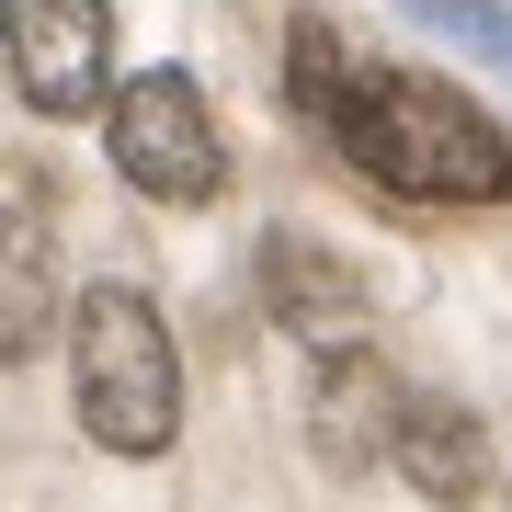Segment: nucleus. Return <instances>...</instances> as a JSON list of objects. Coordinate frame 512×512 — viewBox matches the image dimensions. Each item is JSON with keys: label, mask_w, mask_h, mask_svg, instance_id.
Masks as SVG:
<instances>
[{"label": "nucleus", "mask_w": 512, "mask_h": 512, "mask_svg": "<svg viewBox=\"0 0 512 512\" xmlns=\"http://www.w3.org/2000/svg\"><path fill=\"white\" fill-rule=\"evenodd\" d=\"M69 330V410L103 456H171L183 433V353L171 319L148 308V285H80Z\"/></svg>", "instance_id": "2"}, {"label": "nucleus", "mask_w": 512, "mask_h": 512, "mask_svg": "<svg viewBox=\"0 0 512 512\" xmlns=\"http://www.w3.org/2000/svg\"><path fill=\"white\" fill-rule=\"evenodd\" d=\"M399 399L410 387L376 365V353H342V365H319V456L330 467H376L387 433H399Z\"/></svg>", "instance_id": "8"}, {"label": "nucleus", "mask_w": 512, "mask_h": 512, "mask_svg": "<svg viewBox=\"0 0 512 512\" xmlns=\"http://www.w3.org/2000/svg\"><path fill=\"white\" fill-rule=\"evenodd\" d=\"M69 319L57 296V239H46V205L23 183H0V365H35Z\"/></svg>", "instance_id": "6"}, {"label": "nucleus", "mask_w": 512, "mask_h": 512, "mask_svg": "<svg viewBox=\"0 0 512 512\" xmlns=\"http://www.w3.org/2000/svg\"><path fill=\"white\" fill-rule=\"evenodd\" d=\"M285 92L330 137V160H353L387 194H410V205H512V137L490 126V103L456 92V80L376 69V57H353L330 23H296Z\"/></svg>", "instance_id": "1"}, {"label": "nucleus", "mask_w": 512, "mask_h": 512, "mask_svg": "<svg viewBox=\"0 0 512 512\" xmlns=\"http://www.w3.org/2000/svg\"><path fill=\"white\" fill-rule=\"evenodd\" d=\"M410 12L444 23V35H467V46H490L501 69H512V12H501V0H410Z\"/></svg>", "instance_id": "9"}, {"label": "nucleus", "mask_w": 512, "mask_h": 512, "mask_svg": "<svg viewBox=\"0 0 512 512\" xmlns=\"http://www.w3.org/2000/svg\"><path fill=\"white\" fill-rule=\"evenodd\" d=\"M103 148L126 171V194L148 205H217L228 194V137L194 69H137L103 92Z\"/></svg>", "instance_id": "3"}, {"label": "nucleus", "mask_w": 512, "mask_h": 512, "mask_svg": "<svg viewBox=\"0 0 512 512\" xmlns=\"http://www.w3.org/2000/svg\"><path fill=\"white\" fill-rule=\"evenodd\" d=\"M0 57L35 114H92L114 92V0H0Z\"/></svg>", "instance_id": "4"}, {"label": "nucleus", "mask_w": 512, "mask_h": 512, "mask_svg": "<svg viewBox=\"0 0 512 512\" xmlns=\"http://www.w3.org/2000/svg\"><path fill=\"white\" fill-rule=\"evenodd\" d=\"M387 467L410 478L421 501L467 512L478 490H490V433H478V410L456 399H399V433H387Z\"/></svg>", "instance_id": "7"}, {"label": "nucleus", "mask_w": 512, "mask_h": 512, "mask_svg": "<svg viewBox=\"0 0 512 512\" xmlns=\"http://www.w3.org/2000/svg\"><path fill=\"white\" fill-rule=\"evenodd\" d=\"M251 285H262V319H274L285 342H308L319 365L365 353V285H353L342 262L319 251V239L274 228V239H262V262H251Z\"/></svg>", "instance_id": "5"}]
</instances>
